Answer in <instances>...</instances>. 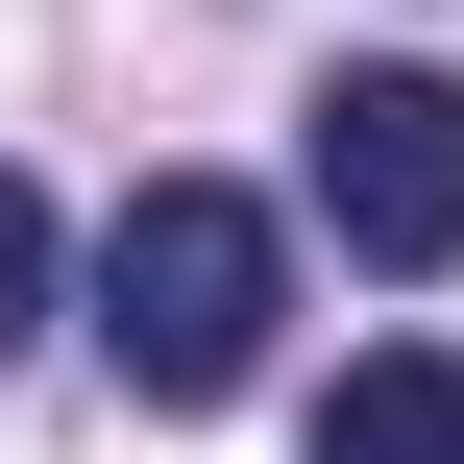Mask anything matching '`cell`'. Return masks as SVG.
Here are the masks:
<instances>
[{"instance_id":"cell-4","label":"cell","mask_w":464,"mask_h":464,"mask_svg":"<svg viewBox=\"0 0 464 464\" xmlns=\"http://www.w3.org/2000/svg\"><path fill=\"white\" fill-rule=\"evenodd\" d=\"M24 318H49V196L0 171V343H24Z\"/></svg>"},{"instance_id":"cell-2","label":"cell","mask_w":464,"mask_h":464,"mask_svg":"<svg viewBox=\"0 0 464 464\" xmlns=\"http://www.w3.org/2000/svg\"><path fill=\"white\" fill-rule=\"evenodd\" d=\"M318 220L367 269H464V73H416V49L318 73Z\"/></svg>"},{"instance_id":"cell-3","label":"cell","mask_w":464,"mask_h":464,"mask_svg":"<svg viewBox=\"0 0 464 464\" xmlns=\"http://www.w3.org/2000/svg\"><path fill=\"white\" fill-rule=\"evenodd\" d=\"M318 464H464V343H367L318 392Z\"/></svg>"},{"instance_id":"cell-1","label":"cell","mask_w":464,"mask_h":464,"mask_svg":"<svg viewBox=\"0 0 464 464\" xmlns=\"http://www.w3.org/2000/svg\"><path fill=\"white\" fill-rule=\"evenodd\" d=\"M269 318H294V245H269V196H220V171H147V196L98 220V367H122L147 416H220V392L269 367Z\"/></svg>"}]
</instances>
